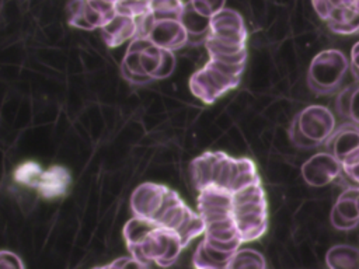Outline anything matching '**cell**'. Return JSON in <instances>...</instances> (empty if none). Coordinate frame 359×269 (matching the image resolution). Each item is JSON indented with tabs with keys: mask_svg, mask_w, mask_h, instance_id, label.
Masks as SVG:
<instances>
[{
	"mask_svg": "<svg viewBox=\"0 0 359 269\" xmlns=\"http://www.w3.org/2000/svg\"><path fill=\"white\" fill-rule=\"evenodd\" d=\"M349 70L351 63L344 52L325 49L313 57L307 70V84L317 94H332L341 87Z\"/></svg>",
	"mask_w": 359,
	"mask_h": 269,
	"instance_id": "1",
	"label": "cell"
},
{
	"mask_svg": "<svg viewBox=\"0 0 359 269\" xmlns=\"http://www.w3.org/2000/svg\"><path fill=\"white\" fill-rule=\"evenodd\" d=\"M299 130L316 146L324 144L337 127L335 115L324 105H309L293 119Z\"/></svg>",
	"mask_w": 359,
	"mask_h": 269,
	"instance_id": "2",
	"label": "cell"
},
{
	"mask_svg": "<svg viewBox=\"0 0 359 269\" xmlns=\"http://www.w3.org/2000/svg\"><path fill=\"white\" fill-rule=\"evenodd\" d=\"M342 167L330 151H321L311 156L302 165V177L311 186H324L339 177Z\"/></svg>",
	"mask_w": 359,
	"mask_h": 269,
	"instance_id": "3",
	"label": "cell"
},
{
	"mask_svg": "<svg viewBox=\"0 0 359 269\" xmlns=\"http://www.w3.org/2000/svg\"><path fill=\"white\" fill-rule=\"evenodd\" d=\"M359 186L345 189L332 206L330 220L337 230L348 231L359 224Z\"/></svg>",
	"mask_w": 359,
	"mask_h": 269,
	"instance_id": "4",
	"label": "cell"
},
{
	"mask_svg": "<svg viewBox=\"0 0 359 269\" xmlns=\"http://www.w3.org/2000/svg\"><path fill=\"white\" fill-rule=\"evenodd\" d=\"M325 144L328 146V151L332 153L338 161L344 160L359 149V125L349 120V123L335 127Z\"/></svg>",
	"mask_w": 359,
	"mask_h": 269,
	"instance_id": "5",
	"label": "cell"
},
{
	"mask_svg": "<svg viewBox=\"0 0 359 269\" xmlns=\"http://www.w3.org/2000/svg\"><path fill=\"white\" fill-rule=\"evenodd\" d=\"M324 21L332 32L339 35L359 32V13L346 7H334Z\"/></svg>",
	"mask_w": 359,
	"mask_h": 269,
	"instance_id": "6",
	"label": "cell"
},
{
	"mask_svg": "<svg viewBox=\"0 0 359 269\" xmlns=\"http://www.w3.org/2000/svg\"><path fill=\"white\" fill-rule=\"evenodd\" d=\"M330 269H359V249L351 245H334L325 254Z\"/></svg>",
	"mask_w": 359,
	"mask_h": 269,
	"instance_id": "7",
	"label": "cell"
},
{
	"mask_svg": "<svg viewBox=\"0 0 359 269\" xmlns=\"http://www.w3.org/2000/svg\"><path fill=\"white\" fill-rule=\"evenodd\" d=\"M335 108L341 116L359 125V83L338 92Z\"/></svg>",
	"mask_w": 359,
	"mask_h": 269,
	"instance_id": "8",
	"label": "cell"
},
{
	"mask_svg": "<svg viewBox=\"0 0 359 269\" xmlns=\"http://www.w3.org/2000/svg\"><path fill=\"white\" fill-rule=\"evenodd\" d=\"M227 268H258L264 269L266 268L265 258L262 254H259L255 249L247 248V249H237L233 258L229 262Z\"/></svg>",
	"mask_w": 359,
	"mask_h": 269,
	"instance_id": "9",
	"label": "cell"
},
{
	"mask_svg": "<svg viewBox=\"0 0 359 269\" xmlns=\"http://www.w3.org/2000/svg\"><path fill=\"white\" fill-rule=\"evenodd\" d=\"M339 164L342 167V172L359 185V149L341 160Z\"/></svg>",
	"mask_w": 359,
	"mask_h": 269,
	"instance_id": "10",
	"label": "cell"
},
{
	"mask_svg": "<svg viewBox=\"0 0 359 269\" xmlns=\"http://www.w3.org/2000/svg\"><path fill=\"white\" fill-rule=\"evenodd\" d=\"M224 7V0H195V8L201 15L212 17Z\"/></svg>",
	"mask_w": 359,
	"mask_h": 269,
	"instance_id": "11",
	"label": "cell"
},
{
	"mask_svg": "<svg viewBox=\"0 0 359 269\" xmlns=\"http://www.w3.org/2000/svg\"><path fill=\"white\" fill-rule=\"evenodd\" d=\"M289 139H290V142H292L296 147H299V149H313V147H316V146L299 130V127L296 126L294 122H292V125H290V127H289Z\"/></svg>",
	"mask_w": 359,
	"mask_h": 269,
	"instance_id": "12",
	"label": "cell"
},
{
	"mask_svg": "<svg viewBox=\"0 0 359 269\" xmlns=\"http://www.w3.org/2000/svg\"><path fill=\"white\" fill-rule=\"evenodd\" d=\"M349 63H351V70L353 73V77L359 83V41L352 46L351 49V56H349Z\"/></svg>",
	"mask_w": 359,
	"mask_h": 269,
	"instance_id": "13",
	"label": "cell"
}]
</instances>
